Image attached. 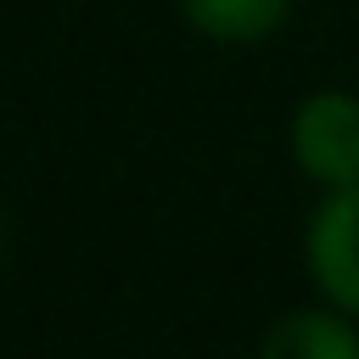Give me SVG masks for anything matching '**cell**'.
Wrapping results in <instances>:
<instances>
[{"instance_id": "cell-1", "label": "cell", "mask_w": 359, "mask_h": 359, "mask_svg": "<svg viewBox=\"0 0 359 359\" xmlns=\"http://www.w3.org/2000/svg\"><path fill=\"white\" fill-rule=\"evenodd\" d=\"M292 163L337 191V185H359V95L348 90H314L297 101L292 112Z\"/></svg>"}, {"instance_id": "cell-2", "label": "cell", "mask_w": 359, "mask_h": 359, "mask_svg": "<svg viewBox=\"0 0 359 359\" xmlns=\"http://www.w3.org/2000/svg\"><path fill=\"white\" fill-rule=\"evenodd\" d=\"M303 258L320 297L342 314H359V185L325 191V202L309 213Z\"/></svg>"}, {"instance_id": "cell-3", "label": "cell", "mask_w": 359, "mask_h": 359, "mask_svg": "<svg viewBox=\"0 0 359 359\" xmlns=\"http://www.w3.org/2000/svg\"><path fill=\"white\" fill-rule=\"evenodd\" d=\"M258 359H359L353 314H342V309H292L264 331Z\"/></svg>"}, {"instance_id": "cell-4", "label": "cell", "mask_w": 359, "mask_h": 359, "mask_svg": "<svg viewBox=\"0 0 359 359\" xmlns=\"http://www.w3.org/2000/svg\"><path fill=\"white\" fill-rule=\"evenodd\" d=\"M180 11L213 45H258L286 22L292 0H180Z\"/></svg>"}, {"instance_id": "cell-5", "label": "cell", "mask_w": 359, "mask_h": 359, "mask_svg": "<svg viewBox=\"0 0 359 359\" xmlns=\"http://www.w3.org/2000/svg\"><path fill=\"white\" fill-rule=\"evenodd\" d=\"M0 252H6V213H0Z\"/></svg>"}]
</instances>
